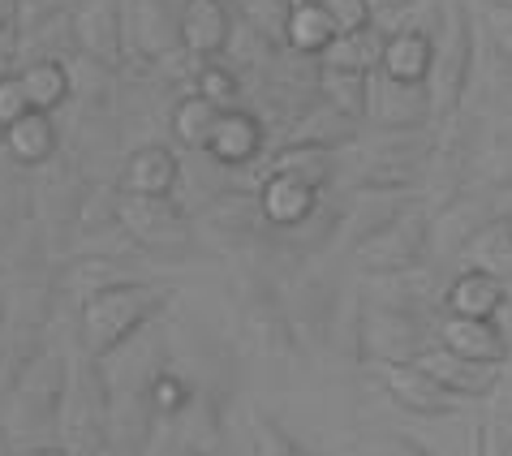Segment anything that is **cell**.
<instances>
[{
	"mask_svg": "<svg viewBox=\"0 0 512 456\" xmlns=\"http://www.w3.org/2000/svg\"><path fill=\"white\" fill-rule=\"evenodd\" d=\"M474 18H469L465 0H452L444 13V26L435 35V69H431V99H435V121H452L461 108V95L474 78Z\"/></svg>",
	"mask_w": 512,
	"mask_h": 456,
	"instance_id": "cell-4",
	"label": "cell"
},
{
	"mask_svg": "<svg viewBox=\"0 0 512 456\" xmlns=\"http://www.w3.org/2000/svg\"><path fill=\"white\" fill-rule=\"evenodd\" d=\"M125 26H130V52L151 65H168L181 56V5L173 0H125Z\"/></svg>",
	"mask_w": 512,
	"mask_h": 456,
	"instance_id": "cell-11",
	"label": "cell"
},
{
	"mask_svg": "<svg viewBox=\"0 0 512 456\" xmlns=\"http://www.w3.org/2000/svg\"><path fill=\"white\" fill-rule=\"evenodd\" d=\"M173 306V289L155 280H117L108 289H99L91 302L78 306V336L82 349L91 358H104L117 345H125L130 336H138L147 323L164 319V310Z\"/></svg>",
	"mask_w": 512,
	"mask_h": 456,
	"instance_id": "cell-2",
	"label": "cell"
},
{
	"mask_svg": "<svg viewBox=\"0 0 512 456\" xmlns=\"http://www.w3.org/2000/svg\"><path fill=\"white\" fill-rule=\"evenodd\" d=\"M267 151V121L250 108H220L216 130L207 142V160H216L220 168H250Z\"/></svg>",
	"mask_w": 512,
	"mask_h": 456,
	"instance_id": "cell-14",
	"label": "cell"
},
{
	"mask_svg": "<svg viewBox=\"0 0 512 456\" xmlns=\"http://www.w3.org/2000/svg\"><path fill=\"white\" fill-rule=\"evenodd\" d=\"M435 117V99L426 82H396L383 69L366 74V121L375 130H422Z\"/></svg>",
	"mask_w": 512,
	"mask_h": 456,
	"instance_id": "cell-9",
	"label": "cell"
},
{
	"mask_svg": "<svg viewBox=\"0 0 512 456\" xmlns=\"http://www.w3.org/2000/svg\"><path fill=\"white\" fill-rule=\"evenodd\" d=\"M250 168H259L254 177H263V173L297 177L323 194L336 177V151H327V147H267Z\"/></svg>",
	"mask_w": 512,
	"mask_h": 456,
	"instance_id": "cell-24",
	"label": "cell"
},
{
	"mask_svg": "<svg viewBox=\"0 0 512 456\" xmlns=\"http://www.w3.org/2000/svg\"><path fill=\"white\" fill-rule=\"evenodd\" d=\"M461 259H465V267H474V272H487L495 280L512 284V233H508V224L504 220L482 224L461 246Z\"/></svg>",
	"mask_w": 512,
	"mask_h": 456,
	"instance_id": "cell-27",
	"label": "cell"
},
{
	"mask_svg": "<svg viewBox=\"0 0 512 456\" xmlns=\"http://www.w3.org/2000/svg\"><path fill=\"white\" fill-rule=\"evenodd\" d=\"M0 151L18 168H44L61 155V125H56L52 112L31 108L26 117L0 130Z\"/></svg>",
	"mask_w": 512,
	"mask_h": 456,
	"instance_id": "cell-20",
	"label": "cell"
},
{
	"mask_svg": "<svg viewBox=\"0 0 512 456\" xmlns=\"http://www.w3.org/2000/svg\"><path fill=\"white\" fill-rule=\"evenodd\" d=\"M18 18H22V0H0V35L18 31Z\"/></svg>",
	"mask_w": 512,
	"mask_h": 456,
	"instance_id": "cell-40",
	"label": "cell"
},
{
	"mask_svg": "<svg viewBox=\"0 0 512 456\" xmlns=\"http://www.w3.org/2000/svg\"><path fill=\"white\" fill-rule=\"evenodd\" d=\"M327 13H332L336 31L349 35V31H366V26L375 22V5L371 0H323Z\"/></svg>",
	"mask_w": 512,
	"mask_h": 456,
	"instance_id": "cell-37",
	"label": "cell"
},
{
	"mask_svg": "<svg viewBox=\"0 0 512 456\" xmlns=\"http://www.w3.org/2000/svg\"><path fill=\"white\" fill-rule=\"evenodd\" d=\"M336 22L327 13L323 0H289V13H284V48L297 52V56H319L336 44Z\"/></svg>",
	"mask_w": 512,
	"mask_h": 456,
	"instance_id": "cell-22",
	"label": "cell"
},
{
	"mask_svg": "<svg viewBox=\"0 0 512 456\" xmlns=\"http://www.w3.org/2000/svg\"><path fill=\"white\" fill-rule=\"evenodd\" d=\"M194 388H198V383H190V375H181L177 366L160 370V375H155V383H151V409H155V422L177 418V413L190 405Z\"/></svg>",
	"mask_w": 512,
	"mask_h": 456,
	"instance_id": "cell-34",
	"label": "cell"
},
{
	"mask_svg": "<svg viewBox=\"0 0 512 456\" xmlns=\"http://www.w3.org/2000/svg\"><path fill=\"white\" fill-rule=\"evenodd\" d=\"M241 336L246 349L259 362H276V366H293L302 358V340H297V323L267 289H254V297L241 310Z\"/></svg>",
	"mask_w": 512,
	"mask_h": 456,
	"instance_id": "cell-10",
	"label": "cell"
},
{
	"mask_svg": "<svg viewBox=\"0 0 512 456\" xmlns=\"http://www.w3.org/2000/svg\"><path fill=\"white\" fill-rule=\"evenodd\" d=\"M5 319H9V306L0 302V332H5Z\"/></svg>",
	"mask_w": 512,
	"mask_h": 456,
	"instance_id": "cell-43",
	"label": "cell"
},
{
	"mask_svg": "<svg viewBox=\"0 0 512 456\" xmlns=\"http://www.w3.org/2000/svg\"><path fill=\"white\" fill-rule=\"evenodd\" d=\"M504 224H508V233H512V211H508V216H504Z\"/></svg>",
	"mask_w": 512,
	"mask_h": 456,
	"instance_id": "cell-45",
	"label": "cell"
},
{
	"mask_svg": "<svg viewBox=\"0 0 512 456\" xmlns=\"http://www.w3.org/2000/svg\"><path fill=\"white\" fill-rule=\"evenodd\" d=\"M431 216L422 207H401L392 220H383L375 233H366L362 241H353V259L366 276H392L422 267L431 254Z\"/></svg>",
	"mask_w": 512,
	"mask_h": 456,
	"instance_id": "cell-5",
	"label": "cell"
},
{
	"mask_svg": "<svg viewBox=\"0 0 512 456\" xmlns=\"http://www.w3.org/2000/svg\"><path fill=\"white\" fill-rule=\"evenodd\" d=\"M371 5H375V18H379V13H392V9H401L405 0H371Z\"/></svg>",
	"mask_w": 512,
	"mask_h": 456,
	"instance_id": "cell-42",
	"label": "cell"
},
{
	"mask_svg": "<svg viewBox=\"0 0 512 456\" xmlns=\"http://www.w3.org/2000/svg\"><path fill=\"white\" fill-rule=\"evenodd\" d=\"M250 190L259 194V207H263V216H267V224H272L276 233H289V228L306 224L310 216H315V207H319L315 185H306L297 177H284V173L254 177Z\"/></svg>",
	"mask_w": 512,
	"mask_h": 456,
	"instance_id": "cell-18",
	"label": "cell"
},
{
	"mask_svg": "<svg viewBox=\"0 0 512 456\" xmlns=\"http://www.w3.org/2000/svg\"><path fill=\"white\" fill-rule=\"evenodd\" d=\"M237 26L233 0H181V48L194 61H224L233 52Z\"/></svg>",
	"mask_w": 512,
	"mask_h": 456,
	"instance_id": "cell-12",
	"label": "cell"
},
{
	"mask_svg": "<svg viewBox=\"0 0 512 456\" xmlns=\"http://www.w3.org/2000/svg\"><path fill=\"white\" fill-rule=\"evenodd\" d=\"M61 448L74 456H99L112 448L108 435V388L99 379V366L87 353V362L74 366V383L61 405Z\"/></svg>",
	"mask_w": 512,
	"mask_h": 456,
	"instance_id": "cell-6",
	"label": "cell"
},
{
	"mask_svg": "<svg viewBox=\"0 0 512 456\" xmlns=\"http://www.w3.org/2000/svg\"><path fill=\"white\" fill-rule=\"evenodd\" d=\"M74 383V362L61 349H39L9 383L5 401V444L13 452L61 444V405Z\"/></svg>",
	"mask_w": 512,
	"mask_h": 456,
	"instance_id": "cell-1",
	"label": "cell"
},
{
	"mask_svg": "<svg viewBox=\"0 0 512 456\" xmlns=\"http://www.w3.org/2000/svg\"><path fill=\"white\" fill-rule=\"evenodd\" d=\"M435 340L452 353H461L469 362H487V366H508V336L500 319H469V315H444L435 319Z\"/></svg>",
	"mask_w": 512,
	"mask_h": 456,
	"instance_id": "cell-15",
	"label": "cell"
},
{
	"mask_svg": "<svg viewBox=\"0 0 512 456\" xmlns=\"http://www.w3.org/2000/svg\"><path fill=\"white\" fill-rule=\"evenodd\" d=\"M181 456H220V452H181Z\"/></svg>",
	"mask_w": 512,
	"mask_h": 456,
	"instance_id": "cell-44",
	"label": "cell"
},
{
	"mask_svg": "<svg viewBox=\"0 0 512 456\" xmlns=\"http://www.w3.org/2000/svg\"><path fill=\"white\" fill-rule=\"evenodd\" d=\"M422 370H431V375L444 383V388L457 396V401H487V392L500 383V375H504V366H487V362H469V358H461V353H452V349H444L439 340L431 336L422 345V353L414 358Z\"/></svg>",
	"mask_w": 512,
	"mask_h": 456,
	"instance_id": "cell-16",
	"label": "cell"
},
{
	"mask_svg": "<svg viewBox=\"0 0 512 456\" xmlns=\"http://www.w3.org/2000/svg\"><path fill=\"white\" fill-rule=\"evenodd\" d=\"M508 302H512V284H508Z\"/></svg>",
	"mask_w": 512,
	"mask_h": 456,
	"instance_id": "cell-46",
	"label": "cell"
},
{
	"mask_svg": "<svg viewBox=\"0 0 512 456\" xmlns=\"http://www.w3.org/2000/svg\"><path fill=\"white\" fill-rule=\"evenodd\" d=\"M482 26H487L491 48L512 61V5H504V0H491V5H487V18H482Z\"/></svg>",
	"mask_w": 512,
	"mask_h": 456,
	"instance_id": "cell-38",
	"label": "cell"
},
{
	"mask_svg": "<svg viewBox=\"0 0 512 456\" xmlns=\"http://www.w3.org/2000/svg\"><path fill=\"white\" fill-rule=\"evenodd\" d=\"M250 448H254V456H302L306 452L276 418H267V413H250Z\"/></svg>",
	"mask_w": 512,
	"mask_h": 456,
	"instance_id": "cell-36",
	"label": "cell"
},
{
	"mask_svg": "<svg viewBox=\"0 0 512 456\" xmlns=\"http://www.w3.org/2000/svg\"><path fill=\"white\" fill-rule=\"evenodd\" d=\"M336 456H431V452L401 431H366L358 439H349Z\"/></svg>",
	"mask_w": 512,
	"mask_h": 456,
	"instance_id": "cell-35",
	"label": "cell"
},
{
	"mask_svg": "<svg viewBox=\"0 0 512 456\" xmlns=\"http://www.w3.org/2000/svg\"><path fill=\"white\" fill-rule=\"evenodd\" d=\"M26 112H31V95H26L22 78L18 74H5V78H0V130L13 125L18 117H26Z\"/></svg>",
	"mask_w": 512,
	"mask_h": 456,
	"instance_id": "cell-39",
	"label": "cell"
},
{
	"mask_svg": "<svg viewBox=\"0 0 512 456\" xmlns=\"http://www.w3.org/2000/svg\"><path fill=\"white\" fill-rule=\"evenodd\" d=\"M319 99L345 112L353 121H366V74L358 69H336L319 61Z\"/></svg>",
	"mask_w": 512,
	"mask_h": 456,
	"instance_id": "cell-31",
	"label": "cell"
},
{
	"mask_svg": "<svg viewBox=\"0 0 512 456\" xmlns=\"http://www.w3.org/2000/svg\"><path fill=\"white\" fill-rule=\"evenodd\" d=\"M168 426V439H173V448L177 456L181 452H220V431H224V401L216 392H207V388H194L190 396V405L177 413V418H168L160 422Z\"/></svg>",
	"mask_w": 512,
	"mask_h": 456,
	"instance_id": "cell-19",
	"label": "cell"
},
{
	"mask_svg": "<svg viewBox=\"0 0 512 456\" xmlns=\"http://www.w3.org/2000/svg\"><path fill=\"white\" fill-rule=\"evenodd\" d=\"M216 117H220V108L211 104V99H203L198 91H186L173 104V117H168V130H173L177 138V147H186L194 155H203L207 151V142H211V130H216Z\"/></svg>",
	"mask_w": 512,
	"mask_h": 456,
	"instance_id": "cell-29",
	"label": "cell"
},
{
	"mask_svg": "<svg viewBox=\"0 0 512 456\" xmlns=\"http://www.w3.org/2000/svg\"><path fill=\"white\" fill-rule=\"evenodd\" d=\"M190 87L203 99H211L216 108H237L241 104V78H237V69H229V61H198Z\"/></svg>",
	"mask_w": 512,
	"mask_h": 456,
	"instance_id": "cell-33",
	"label": "cell"
},
{
	"mask_svg": "<svg viewBox=\"0 0 512 456\" xmlns=\"http://www.w3.org/2000/svg\"><path fill=\"white\" fill-rule=\"evenodd\" d=\"M121 190L125 194H147V198H168L177 194L181 185V160L160 142H147V147H134L121 164Z\"/></svg>",
	"mask_w": 512,
	"mask_h": 456,
	"instance_id": "cell-21",
	"label": "cell"
},
{
	"mask_svg": "<svg viewBox=\"0 0 512 456\" xmlns=\"http://www.w3.org/2000/svg\"><path fill=\"white\" fill-rule=\"evenodd\" d=\"M69 35L74 52L108 74H121L130 61V26H125V0H74L69 5Z\"/></svg>",
	"mask_w": 512,
	"mask_h": 456,
	"instance_id": "cell-7",
	"label": "cell"
},
{
	"mask_svg": "<svg viewBox=\"0 0 512 456\" xmlns=\"http://www.w3.org/2000/svg\"><path fill=\"white\" fill-rule=\"evenodd\" d=\"M426 345V327L418 310L401 306H366L358 319V358L366 366H392V362H414Z\"/></svg>",
	"mask_w": 512,
	"mask_h": 456,
	"instance_id": "cell-8",
	"label": "cell"
},
{
	"mask_svg": "<svg viewBox=\"0 0 512 456\" xmlns=\"http://www.w3.org/2000/svg\"><path fill=\"white\" fill-rule=\"evenodd\" d=\"M383 39H388V31H383L379 22H371L366 31L336 35V44L327 48L319 61H323V65H336V69H358V74H371V69H379Z\"/></svg>",
	"mask_w": 512,
	"mask_h": 456,
	"instance_id": "cell-30",
	"label": "cell"
},
{
	"mask_svg": "<svg viewBox=\"0 0 512 456\" xmlns=\"http://www.w3.org/2000/svg\"><path fill=\"white\" fill-rule=\"evenodd\" d=\"M117 280H130V272H125L117 259H104V254H87V259H78L74 267H65L61 289L74 297V306H82V302H91L99 289H108V284H117Z\"/></svg>",
	"mask_w": 512,
	"mask_h": 456,
	"instance_id": "cell-32",
	"label": "cell"
},
{
	"mask_svg": "<svg viewBox=\"0 0 512 456\" xmlns=\"http://www.w3.org/2000/svg\"><path fill=\"white\" fill-rule=\"evenodd\" d=\"M444 310L469 315V319H500L508 310V284L487 276V272L465 267V272L452 276V284L444 289Z\"/></svg>",
	"mask_w": 512,
	"mask_h": 456,
	"instance_id": "cell-23",
	"label": "cell"
},
{
	"mask_svg": "<svg viewBox=\"0 0 512 456\" xmlns=\"http://www.w3.org/2000/svg\"><path fill=\"white\" fill-rule=\"evenodd\" d=\"M379 383H383V392L392 396V405H401L405 413H418V418H448V413H457L465 405L418 362L379 366Z\"/></svg>",
	"mask_w": 512,
	"mask_h": 456,
	"instance_id": "cell-13",
	"label": "cell"
},
{
	"mask_svg": "<svg viewBox=\"0 0 512 456\" xmlns=\"http://www.w3.org/2000/svg\"><path fill=\"white\" fill-rule=\"evenodd\" d=\"M379 69L396 82H431L435 69V35L426 31H388Z\"/></svg>",
	"mask_w": 512,
	"mask_h": 456,
	"instance_id": "cell-25",
	"label": "cell"
},
{
	"mask_svg": "<svg viewBox=\"0 0 512 456\" xmlns=\"http://www.w3.org/2000/svg\"><path fill=\"white\" fill-rule=\"evenodd\" d=\"M13 456H74V452L61 448V444H39V448H22V452H13Z\"/></svg>",
	"mask_w": 512,
	"mask_h": 456,
	"instance_id": "cell-41",
	"label": "cell"
},
{
	"mask_svg": "<svg viewBox=\"0 0 512 456\" xmlns=\"http://www.w3.org/2000/svg\"><path fill=\"white\" fill-rule=\"evenodd\" d=\"M117 220H121V233L130 237L142 254H155V259L181 263L194 250V241H198L190 216L177 207V194L147 198V194H125L121 190Z\"/></svg>",
	"mask_w": 512,
	"mask_h": 456,
	"instance_id": "cell-3",
	"label": "cell"
},
{
	"mask_svg": "<svg viewBox=\"0 0 512 456\" xmlns=\"http://www.w3.org/2000/svg\"><path fill=\"white\" fill-rule=\"evenodd\" d=\"M353 138H358V121L345 117V112H336L332 104H323V99H315L310 108L293 112V117L284 121L276 147H327V151H340V147H349Z\"/></svg>",
	"mask_w": 512,
	"mask_h": 456,
	"instance_id": "cell-17",
	"label": "cell"
},
{
	"mask_svg": "<svg viewBox=\"0 0 512 456\" xmlns=\"http://www.w3.org/2000/svg\"><path fill=\"white\" fill-rule=\"evenodd\" d=\"M26 95H31V108L39 112H56L74 95V69H69L61 56H39V61H22L18 69Z\"/></svg>",
	"mask_w": 512,
	"mask_h": 456,
	"instance_id": "cell-26",
	"label": "cell"
},
{
	"mask_svg": "<svg viewBox=\"0 0 512 456\" xmlns=\"http://www.w3.org/2000/svg\"><path fill=\"white\" fill-rule=\"evenodd\" d=\"M478 456H512V366L487 392V418L478 426Z\"/></svg>",
	"mask_w": 512,
	"mask_h": 456,
	"instance_id": "cell-28",
	"label": "cell"
}]
</instances>
